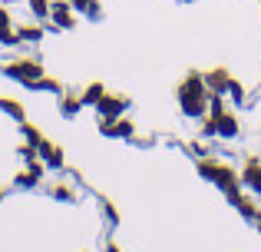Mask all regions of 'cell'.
I'll list each match as a JSON object with an SVG mask.
<instances>
[{"instance_id": "ac0fdd59", "label": "cell", "mask_w": 261, "mask_h": 252, "mask_svg": "<svg viewBox=\"0 0 261 252\" xmlns=\"http://www.w3.org/2000/svg\"><path fill=\"white\" fill-rule=\"evenodd\" d=\"M202 133H205V136H215V117H212V113L205 117V123H202Z\"/></svg>"}, {"instance_id": "30bf717a", "label": "cell", "mask_w": 261, "mask_h": 252, "mask_svg": "<svg viewBox=\"0 0 261 252\" xmlns=\"http://www.w3.org/2000/svg\"><path fill=\"white\" fill-rule=\"evenodd\" d=\"M235 206H238V213H242L245 219H251V222H255V219H258V213H261V209H258V202L251 199V196H245V193L235 199Z\"/></svg>"}, {"instance_id": "8fae6325", "label": "cell", "mask_w": 261, "mask_h": 252, "mask_svg": "<svg viewBox=\"0 0 261 252\" xmlns=\"http://www.w3.org/2000/svg\"><path fill=\"white\" fill-rule=\"evenodd\" d=\"M80 106H83V97H73V93H63V100H60V110H63V117H76Z\"/></svg>"}, {"instance_id": "7a4b0ae2", "label": "cell", "mask_w": 261, "mask_h": 252, "mask_svg": "<svg viewBox=\"0 0 261 252\" xmlns=\"http://www.w3.org/2000/svg\"><path fill=\"white\" fill-rule=\"evenodd\" d=\"M198 173H202L205 179L218 182V186L225 189V196H228V202H235L238 196H242V189H238V176H235V169H231V166H225V163H215V159H208V156H202V159H198Z\"/></svg>"}, {"instance_id": "277c9868", "label": "cell", "mask_w": 261, "mask_h": 252, "mask_svg": "<svg viewBox=\"0 0 261 252\" xmlns=\"http://www.w3.org/2000/svg\"><path fill=\"white\" fill-rule=\"evenodd\" d=\"M50 20H53L57 30H73V27H76L73 4H70V0H53V4H50Z\"/></svg>"}, {"instance_id": "6da1fadb", "label": "cell", "mask_w": 261, "mask_h": 252, "mask_svg": "<svg viewBox=\"0 0 261 252\" xmlns=\"http://www.w3.org/2000/svg\"><path fill=\"white\" fill-rule=\"evenodd\" d=\"M208 100H212V90H208V83H205V77L198 70H192L189 77H185V83L178 86V106L185 110V117H205Z\"/></svg>"}, {"instance_id": "8992f818", "label": "cell", "mask_w": 261, "mask_h": 252, "mask_svg": "<svg viewBox=\"0 0 261 252\" xmlns=\"http://www.w3.org/2000/svg\"><path fill=\"white\" fill-rule=\"evenodd\" d=\"M242 182L251 189V193H261V159H255V156H251V159L245 163V169H242Z\"/></svg>"}, {"instance_id": "7c38bea8", "label": "cell", "mask_w": 261, "mask_h": 252, "mask_svg": "<svg viewBox=\"0 0 261 252\" xmlns=\"http://www.w3.org/2000/svg\"><path fill=\"white\" fill-rule=\"evenodd\" d=\"M102 97H106V86H102V83H89L86 93H83V106H96Z\"/></svg>"}, {"instance_id": "5bb4252c", "label": "cell", "mask_w": 261, "mask_h": 252, "mask_svg": "<svg viewBox=\"0 0 261 252\" xmlns=\"http://www.w3.org/2000/svg\"><path fill=\"white\" fill-rule=\"evenodd\" d=\"M27 4H30V13L37 20H50V4L53 0H27Z\"/></svg>"}, {"instance_id": "5b68a950", "label": "cell", "mask_w": 261, "mask_h": 252, "mask_svg": "<svg viewBox=\"0 0 261 252\" xmlns=\"http://www.w3.org/2000/svg\"><path fill=\"white\" fill-rule=\"evenodd\" d=\"M126 110H129V100L126 97H109V93H106V97L96 103V113H99L102 120H119Z\"/></svg>"}, {"instance_id": "2e32d148", "label": "cell", "mask_w": 261, "mask_h": 252, "mask_svg": "<svg viewBox=\"0 0 261 252\" xmlns=\"http://www.w3.org/2000/svg\"><path fill=\"white\" fill-rule=\"evenodd\" d=\"M0 110H7L13 120H20V123H23V106H20V103H13V100L4 97V100H0Z\"/></svg>"}, {"instance_id": "3957f363", "label": "cell", "mask_w": 261, "mask_h": 252, "mask_svg": "<svg viewBox=\"0 0 261 252\" xmlns=\"http://www.w3.org/2000/svg\"><path fill=\"white\" fill-rule=\"evenodd\" d=\"M7 73H10L13 80H20V83H27V86H30L33 80H40V77H43V66H40L37 60H13V63L7 66Z\"/></svg>"}, {"instance_id": "9a60e30c", "label": "cell", "mask_w": 261, "mask_h": 252, "mask_svg": "<svg viewBox=\"0 0 261 252\" xmlns=\"http://www.w3.org/2000/svg\"><path fill=\"white\" fill-rule=\"evenodd\" d=\"M17 37L27 40V43H37V40H43V27H37V24H33V27H20Z\"/></svg>"}, {"instance_id": "ba28073f", "label": "cell", "mask_w": 261, "mask_h": 252, "mask_svg": "<svg viewBox=\"0 0 261 252\" xmlns=\"http://www.w3.org/2000/svg\"><path fill=\"white\" fill-rule=\"evenodd\" d=\"M43 169H46V166H43L40 159H30V166H27L23 173L17 176V186H23V189H27V186H37L40 176H43Z\"/></svg>"}, {"instance_id": "9c48e42d", "label": "cell", "mask_w": 261, "mask_h": 252, "mask_svg": "<svg viewBox=\"0 0 261 252\" xmlns=\"http://www.w3.org/2000/svg\"><path fill=\"white\" fill-rule=\"evenodd\" d=\"M0 43H7V47L20 43V37L13 33V27H10V13H7V10H0Z\"/></svg>"}, {"instance_id": "52a82bcc", "label": "cell", "mask_w": 261, "mask_h": 252, "mask_svg": "<svg viewBox=\"0 0 261 252\" xmlns=\"http://www.w3.org/2000/svg\"><path fill=\"white\" fill-rule=\"evenodd\" d=\"M205 83H208L212 93L225 97V93H228V86H231V77H228V70H212V73H205Z\"/></svg>"}, {"instance_id": "ffe728a7", "label": "cell", "mask_w": 261, "mask_h": 252, "mask_svg": "<svg viewBox=\"0 0 261 252\" xmlns=\"http://www.w3.org/2000/svg\"><path fill=\"white\" fill-rule=\"evenodd\" d=\"M0 196H4V193H0Z\"/></svg>"}, {"instance_id": "4fadbf2b", "label": "cell", "mask_w": 261, "mask_h": 252, "mask_svg": "<svg viewBox=\"0 0 261 252\" xmlns=\"http://www.w3.org/2000/svg\"><path fill=\"white\" fill-rule=\"evenodd\" d=\"M73 4V10H80V13H86V17H99V0H70Z\"/></svg>"}, {"instance_id": "e0dca14e", "label": "cell", "mask_w": 261, "mask_h": 252, "mask_svg": "<svg viewBox=\"0 0 261 252\" xmlns=\"http://www.w3.org/2000/svg\"><path fill=\"white\" fill-rule=\"evenodd\" d=\"M23 136H27V140L33 143V146H37V143L43 140V136H40V129H37V126H30V123H23Z\"/></svg>"}, {"instance_id": "d6986e66", "label": "cell", "mask_w": 261, "mask_h": 252, "mask_svg": "<svg viewBox=\"0 0 261 252\" xmlns=\"http://www.w3.org/2000/svg\"><path fill=\"white\" fill-rule=\"evenodd\" d=\"M53 196H57V199H73V189L70 186H57V189H53Z\"/></svg>"}]
</instances>
